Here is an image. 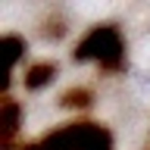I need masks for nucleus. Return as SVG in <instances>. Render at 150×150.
I'll list each match as a JSON object with an SVG mask.
<instances>
[{
    "mask_svg": "<svg viewBox=\"0 0 150 150\" xmlns=\"http://www.w3.org/2000/svg\"><path fill=\"white\" fill-rule=\"evenodd\" d=\"M88 103H91V91H84V88L63 94V106H88Z\"/></svg>",
    "mask_w": 150,
    "mask_h": 150,
    "instance_id": "423d86ee",
    "label": "nucleus"
},
{
    "mask_svg": "<svg viewBox=\"0 0 150 150\" xmlns=\"http://www.w3.org/2000/svg\"><path fill=\"white\" fill-rule=\"evenodd\" d=\"M72 56L78 63H97L103 69H119L125 59V41L116 25H94L91 31L81 35Z\"/></svg>",
    "mask_w": 150,
    "mask_h": 150,
    "instance_id": "f257e3e1",
    "label": "nucleus"
},
{
    "mask_svg": "<svg viewBox=\"0 0 150 150\" xmlns=\"http://www.w3.org/2000/svg\"><path fill=\"white\" fill-rule=\"evenodd\" d=\"M16 128H19V106L13 97H6L3 100V141H6V147L13 141V134H16Z\"/></svg>",
    "mask_w": 150,
    "mask_h": 150,
    "instance_id": "39448f33",
    "label": "nucleus"
},
{
    "mask_svg": "<svg viewBox=\"0 0 150 150\" xmlns=\"http://www.w3.org/2000/svg\"><path fill=\"white\" fill-rule=\"evenodd\" d=\"M53 78H56V63H35L25 69V88L28 91H41Z\"/></svg>",
    "mask_w": 150,
    "mask_h": 150,
    "instance_id": "7ed1b4c3",
    "label": "nucleus"
},
{
    "mask_svg": "<svg viewBox=\"0 0 150 150\" xmlns=\"http://www.w3.org/2000/svg\"><path fill=\"white\" fill-rule=\"evenodd\" d=\"M81 150H112V138L110 131L97 125V122H84V141H81Z\"/></svg>",
    "mask_w": 150,
    "mask_h": 150,
    "instance_id": "20e7f679",
    "label": "nucleus"
},
{
    "mask_svg": "<svg viewBox=\"0 0 150 150\" xmlns=\"http://www.w3.org/2000/svg\"><path fill=\"white\" fill-rule=\"evenodd\" d=\"M81 141H84V122H69L63 128L50 131L41 141V150H81Z\"/></svg>",
    "mask_w": 150,
    "mask_h": 150,
    "instance_id": "f03ea898",
    "label": "nucleus"
}]
</instances>
